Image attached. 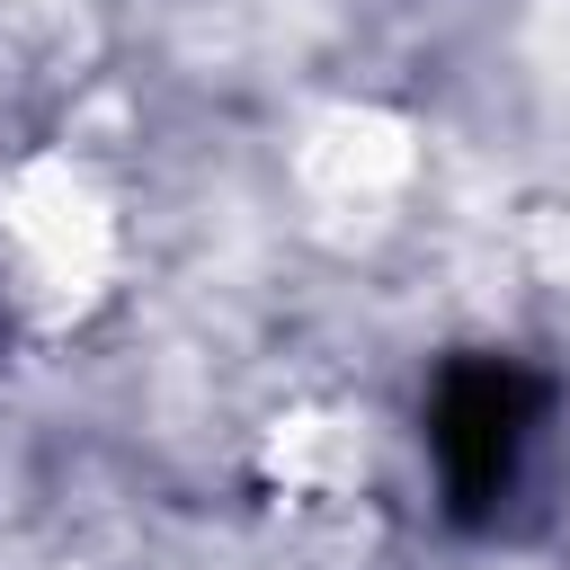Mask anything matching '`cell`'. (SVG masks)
Returning a JSON list of instances; mask_svg holds the SVG:
<instances>
[{
  "label": "cell",
  "mask_w": 570,
  "mask_h": 570,
  "mask_svg": "<svg viewBox=\"0 0 570 570\" xmlns=\"http://www.w3.org/2000/svg\"><path fill=\"white\" fill-rule=\"evenodd\" d=\"M534 419H543V392L499 356V365H454L428 401V454L445 472V490L463 508H490L499 490H517L525 472V445H534Z\"/></svg>",
  "instance_id": "6da1fadb"
}]
</instances>
